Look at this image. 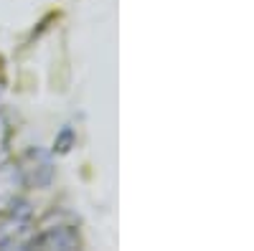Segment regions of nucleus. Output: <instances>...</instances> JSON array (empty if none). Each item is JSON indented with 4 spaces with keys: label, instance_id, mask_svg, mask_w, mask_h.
Masks as SVG:
<instances>
[{
    "label": "nucleus",
    "instance_id": "f257e3e1",
    "mask_svg": "<svg viewBox=\"0 0 254 251\" xmlns=\"http://www.w3.org/2000/svg\"><path fill=\"white\" fill-rule=\"evenodd\" d=\"M10 216L0 223V246L3 249H26L31 239V208L26 203H13Z\"/></svg>",
    "mask_w": 254,
    "mask_h": 251
},
{
    "label": "nucleus",
    "instance_id": "f03ea898",
    "mask_svg": "<svg viewBox=\"0 0 254 251\" xmlns=\"http://www.w3.org/2000/svg\"><path fill=\"white\" fill-rule=\"evenodd\" d=\"M79 234L71 226H59V228H41V234H33L26 244V249H61V251H71L79 249Z\"/></svg>",
    "mask_w": 254,
    "mask_h": 251
},
{
    "label": "nucleus",
    "instance_id": "7ed1b4c3",
    "mask_svg": "<svg viewBox=\"0 0 254 251\" xmlns=\"http://www.w3.org/2000/svg\"><path fill=\"white\" fill-rule=\"evenodd\" d=\"M20 173H23V180L28 183H36V185H46L51 180V160L46 152L41 150H28L26 157H23V167H20Z\"/></svg>",
    "mask_w": 254,
    "mask_h": 251
},
{
    "label": "nucleus",
    "instance_id": "20e7f679",
    "mask_svg": "<svg viewBox=\"0 0 254 251\" xmlns=\"http://www.w3.org/2000/svg\"><path fill=\"white\" fill-rule=\"evenodd\" d=\"M20 183H23V173H20V167L0 165V211H8L13 203H18Z\"/></svg>",
    "mask_w": 254,
    "mask_h": 251
},
{
    "label": "nucleus",
    "instance_id": "39448f33",
    "mask_svg": "<svg viewBox=\"0 0 254 251\" xmlns=\"http://www.w3.org/2000/svg\"><path fill=\"white\" fill-rule=\"evenodd\" d=\"M69 145H71V130L66 127V130L59 135V140H56V150H59V152H66Z\"/></svg>",
    "mask_w": 254,
    "mask_h": 251
}]
</instances>
